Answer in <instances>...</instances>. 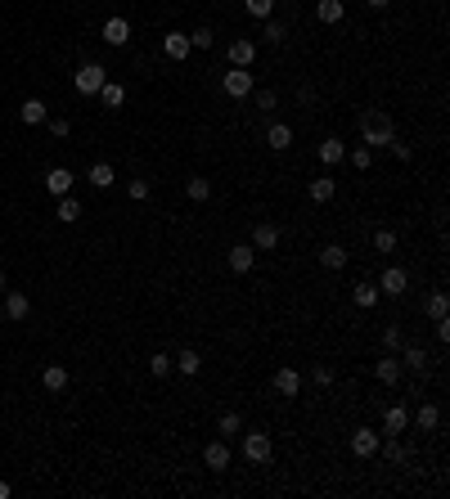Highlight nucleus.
Wrapping results in <instances>:
<instances>
[{"label":"nucleus","instance_id":"f03ea898","mask_svg":"<svg viewBox=\"0 0 450 499\" xmlns=\"http://www.w3.org/2000/svg\"><path fill=\"white\" fill-rule=\"evenodd\" d=\"M104 81H109V68H104V63H81V68H77V76H72L77 95H99Z\"/></svg>","mask_w":450,"mask_h":499},{"label":"nucleus","instance_id":"dca6fc26","mask_svg":"<svg viewBox=\"0 0 450 499\" xmlns=\"http://www.w3.org/2000/svg\"><path fill=\"white\" fill-rule=\"evenodd\" d=\"M18 117H23V126H45V117H50V108H45V99H23V108H18Z\"/></svg>","mask_w":450,"mask_h":499},{"label":"nucleus","instance_id":"f257e3e1","mask_svg":"<svg viewBox=\"0 0 450 499\" xmlns=\"http://www.w3.org/2000/svg\"><path fill=\"white\" fill-rule=\"evenodd\" d=\"M396 140V126H392L387 108H365L360 113V144L365 149H387Z\"/></svg>","mask_w":450,"mask_h":499},{"label":"nucleus","instance_id":"37998d69","mask_svg":"<svg viewBox=\"0 0 450 499\" xmlns=\"http://www.w3.org/2000/svg\"><path fill=\"white\" fill-rule=\"evenodd\" d=\"M45 126H50V136H59V140L72 136V122L68 117H45Z\"/></svg>","mask_w":450,"mask_h":499},{"label":"nucleus","instance_id":"9d476101","mask_svg":"<svg viewBox=\"0 0 450 499\" xmlns=\"http://www.w3.org/2000/svg\"><path fill=\"white\" fill-rule=\"evenodd\" d=\"M225 261H230V270H234V275H248V270L257 265V247H252V243H234Z\"/></svg>","mask_w":450,"mask_h":499},{"label":"nucleus","instance_id":"ea45409f","mask_svg":"<svg viewBox=\"0 0 450 499\" xmlns=\"http://www.w3.org/2000/svg\"><path fill=\"white\" fill-rule=\"evenodd\" d=\"M127 194H131V203H149L153 185H149V180H131V185H127Z\"/></svg>","mask_w":450,"mask_h":499},{"label":"nucleus","instance_id":"aec40b11","mask_svg":"<svg viewBox=\"0 0 450 499\" xmlns=\"http://www.w3.org/2000/svg\"><path fill=\"white\" fill-rule=\"evenodd\" d=\"M104 41L109 45H127L131 41V23L127 18H109V23H104Z\"/></svg>","mask_w":450,"mask_h":499},{"label":"nucleus","instance_id":"2eb2a0df","mask_svg":"<svg viewBox=\"0 0 450 499\" xmlns=\"http://www.w3.org/2000/svg\"><path fill=\"white\" fill-rule=\"evenodd\" d=\"M401 373H405V369H401V360L383 351V360L374 364V378H378V382H387V387H396V382H401Z\"/></svg>","mask_w":450,"mask_h":499},{"label":"nucleus","instance_id":"c756f323","mask_svg":"<svg viewBox=\"0 0 450 499\" xmlns=\"http://www.w3.org/2000/svg\"><path fill=\"white\" fill-rule=\"evenodd\" d=\"M99 104H104V108H122V104H127V90H122L118 81H104V90H99Z\"/></svg>","mask_w":450,"mask_h":499},{"label":"nucleus","instance_id":"f704fd0d","mask_svg":"<svg viewBox=\"0 0 450 499\" xmlns=\"http://www.w3.org/2000/svg\"><path fill=\"white\" fill-rule=\"evenodd\" d=\"M378 450L387 455V464H410V455H405V445H401L396 436H387V441H378Z\"/></svg>","mask_w":450,"mask_h":499},{"label":"nucleus","instance_id":"4be33fe9","mask_svg":"<svg viewBox=\"0 0 450 499\" xmlns=\"http://www.w3.org/2000/svg\"><path fill=\"white\" fill-rule=\"evenodd\" d=\"M275 391H280V396H298L302 391V373L298 369H280L275 373Z\"/></svg>","mask_w":450,"mask_h":499},{"label":"nucleus","instance_id":"49530a36","mask_svg":"<svg viewBox=\"0 0 450 499\" xmlns=\"http://www.w3.org/2000/svg\"><path fill=\"white\" fill-rule=\"evenodd\" d=\"M275 104H280V99H275V90H257V108H262V113H271Z\"/></svg>","mask_w":450,"mask_h":499},{"label":"nucleus","instance_id":"a211bd4d","mask_svg":"<svg viewBox=\"0 0 450 499\" xmlns=\"http://www.w3.org/2000/svg\"><path fill=\"white\" fill-rule=\"evenodd\" d=\"M306 194H311V203H329V198L338 194V180L333 176H315L311 185H306Z\"/></svg>","mask_w":450,"mask_h":499},{"label":"nucleus","instance_id":"c85d7f7f","mask_svg":"<svg viewBox=\"0 0 450 499\" xmlns=\"http://www.w3.org/2000/svg\"><path fill=\"white\" fill-rule=\"evenodd\" d=\"M54 216H59L63 225H72V220H81V203H77L72 194H63V198H59V207H54Z\"/></svg>","mask_w":450,"mask_h":499},{"label":"nucleus","instance_id":"a19ab883","mask_svg":"<svg viewBox=\"0 0 450 499\" xmlns=\"http://www.w3.org/2000/svg\"><path fill=\"white\" fill-rule=\"evenodd\" d=\"M243 9H248L252 18H271V14H275V0H243Z\"/></svg>","mask_w":450,"mask_h":499},{"label":"nucleus","instance_id":"4c0bfd02","mask_svg":"<svg viewBox=\"0 0 450 499\" xmlns=\"http://www.w3.org/2000/svg\"><path fill=\"white\" fill-rule=\"evenodd\" d=\"M401 342H405V338H401V329H396V324H387V329H383V351H387V356H396Z\"/></svg>","mask_w":450,"mask_h":499},{"label":"nucleus","instance_id":"1a4fd4ad","mask_svg":"<svg viewBox=\"0 0 450 499\" xmlns=\"http://www.w3.org/2000/svg\"><path fill=\"white\" fill-rule=\"evenodd\" d=\"M189 50H194V45H189V32H171V36H162V54H167L171 63H185V59H189Z\"/></svg>","mask_w":450,"mask_h":499},{"label":"nucleus","instance_id":"ddd939ff","mask_svg":"<svg viewBox=\"0 0 450 499\" xmlns=\"http://www.w3.org/2000/svg\"><path fill=\"white\" fill-rule=\"evenodd\" d=\"M252 247H257V252H275V247H280V225L262 220V225L252 229Z\"/></svg>","mask_w":450,"mask_h":499},{"label":"nucleus","instance_id":"7ed1b4c3","mask_svg":"<svg viewBox=\"0 0 450 499\" xmlns=\"http://www.w3.org/2000/svg\"><path fill=\"white\" fill-rule=\"evenodd\" d=\"M275 455V441L266 436V432H243V459L248 464H271Z\"/></svg>","mask_w":450,"mask_h":499},{"label":"nucleus","instance_id":"8fccbe9b","mask_svg":"<svg viewBox=\"0 0 450 499\" xmlns=\"http://www.w3.org/2000/svg\"><path fill=\"white\" fill-rule=\"evenodd\" d=\"M0 499H9V482H0Z\"/></svg>","mask_w":450,"mask_h":499},{"label":"nucleus","instance_id":"5701e85b","mask_svg":"<svg viewBox=\"0 0 450 499\" xmlns=\"http://www.w3.org/2000/svg\"><path fill=\"white\" fill-rule=\"evenodd\" d=\"M342 14H347V9H342V0H315V18H320V23H342Z\"/></svg>","mask_w":450,"mask_h":499},{"label":"nucleus","instance_id":"39448f33","mask_svg":"<svg viewBox=\"0 0 450 499\" xmlns=\"http://www.w3.org/2000/svg\"><path fill=\"white\" fill-rule=\"evenodd\" d=\"M396 356H401V369H410V373H428V369H433V356H428L419 342H401Z\"/></svg>","mask_w":450,"mask_h":499},{"label":"nucleus","instance_id":"c03bdc74","mask_svg":"<svg viewBox=\"0 0 450 499\" xmlns=\"http://www.w3.org/2000/svg\"><path fill=\"white\" fill-rule=\"evenodd\" d=\"M374 247L378 252H396V234L392 229H374Z\"/></svg>","mask_w":450,"mask_h":499},{"label":"nucleus","instance_id":"72a5a7b5","mask_svg":"<svg viewBox=\"0 0 450 499\" xmlns=\"http://www.w3.org/2000/svg\"><path fill=\"white\" fill-rule=\"evenodd\" d=\"M185 194H189V203H207V198H212V185H207L203 176H189Z\"/></svg>","mask_w":450,"mask_h":499},{"label":"nucleus","instance_id":"6ab92c4d","mask_svg":"<svg viewBox=\"0 0 450 499\" xmlns=\"http://www.w3.org/2000/svg\"><path fill=\"white\" fill-rule=\"evenodd\" d=\"M86 180H90L95 189H113V185H118V171H113L109 162H95V167L86 171Z\"/></svg>","mask_w":450,"mask_h":499},{"label":"nucleus","instance_id":"f3484780","mask_svg":"<svg viewBox=\"0 0 450 499\" xmlns=\"http://www.w3.org/2000/svg\"><path fill=\"white\" fill-rule=\"evenodd\" d=\"M320 162H324V167H338V162H347V144H342L338 136L320 140Z\"/></svg>","mask_w":450,"mask_h":499},{"label":"nucleus","instance_id":"b1692460","mask_svg":"<svg viewBox=\"0 0 450 499\" xmlns=\"http://www.w3.org/2000/svg\"><path fill=\"white\" fill-rule=\"evenodd\" d=\"M216 432H221V441H234V436H243V418H239L234 409H225V414L216 418Z\"/></svg>","mask_w":450,"mask_h":499},{"label":"nucleus","instance_id":"4468645a","mask_svg":"<svg viewBox=\"0 0 450 499\" xmlns=\"http://www.w3.org/2000/svg\"><path fill=\"white\" fill-rule=\"evenodd\" d=\"M203 464L212 468V473H225V468H230V445H225V441H207Z\"/></svg>","mask_w":450,"mask_h":499},{"label":"nucleus","instance_id":"0eeeda50","mask_svg":"<svg viewBox=\"0 0 450 499\" xmlns=\"http://www.w3.org/2000/svg\"><path fill=\"white\" fill-rule=\"evenodd\" d=\"M378 432L374 427H356V432H351V455H356V459H374L378 455Z\"/></svg>","mask_w":450,"mask_h":499},{"label":"nucleus","instance_id":"6e6552de","mask_svg":"<svg viewBox=\"0 0 450 499\" xmlns=\"http://www.w3.org/2000/svg\"><path fill=\"white\" fill-rule=\"evenodd\" d=\"M230 68H252L257 63V41H248V36H239V41H230Z\"/></svg>","mask_w":450,"mask_h":499},{"label":"nucleus","instance_id":"412c9836","mask_svg":"<svg viewBox=\"0 0 450 499\" xmlns=\"http://www.w3.org/2000/svg\"><path fill=\"white\" fill-rule=\"evenodd\" d=\"M320 265L324 270H342V265H347V247L342 243H324L320 247Z\"/></svg>","mask_w":450,"mask_h":499},{"label":"nucleus","instance_id":"58836bf2","mask_svg":"<svg viewBox=\"0 0 450 499\" xmlns=\"http://www.w3.org/2000/svg\"><path fill=\"white\" fill-rule=\"evenodd\" d=\"M149 373H153V378H167V373H171V356H167V351L149 356Z\"/></svg>","mask_w":450,"mask_h":499},{"label":"nucleus","instance_id":"393cba45","mask_svg":"<svg viewBox=\"0 0 450 499\" xmlns=\"http://www.w3.org/2000/svg\"><path fill=\"white\" fill-rule=\"evenodd\" d=\"M415 423H419V432H437V427H442V409H437V405H419L415 409Z\"/></svg>","mask_w":450,"mask_h":499},{"label":"nucleus","instance_id":"7c9ffc66","mask_svg":"<svg viewBox=\"0 0 450 499\" xmlns=\"http://www.w3.org/2000/svg\"><path fill=\"white\" fill-rule=\"evenodd\" d=\"M41 382H45V391H63L68 387V369H63V364H50V369L41 373Z\"/></svg>","mask_w":450,"mask_h":499},{"label":"nucleus","instance_id":"de8ad7c7","mask_svg":"<svg viewBox=\"0 0 450 499\" xmlns=\"http://www.w3.org/2000/svg\"><path fill=\"white\" fill-rule=\"evenodd\" d=\"M392 153H396L401 162H410V158H415V149H410V144H401V140H392Z\"/></svg>","mask_w":450,"mask_h":499},{"label":"nucleus","instance_id":"09e8293b","mask_svg":"<svg viewBox=\"0 0 450 499\" xmlns=\"http://www.w3.org/2000/svg\"><path fill=\"white\" fill-rule=\"evenodd\" d=\"M365 5H369V9H387L392 0H365Z\"/></svg>","mask_w":450,"mask_h":499},{"label":"nucleus","instance_id":"3c124183","mask_svg":"<svg viewBox=\"0 0 450 499\" xmlns=\"http://www.w3.org/2000/svg\"><path fill=\"white\" fill-rule=\"evenodd\" d=\"M5 284H9V279H5V270H0V288H5Z\"/></svg>","mask_w":450,"mask_h":499},{"label":"nucleus","instance_id":"bb28decb","mask_svg":"<svg viewBox=\"0 0 450 499\" xmlns=\"http://www.w3.org/2000/svg\"><path fill=\"white\" fill-rule=\"evenodd\" d=\"M351 302H356L360 311H374V306H378V288L374 284H356V288H351Z\"/></svg>","mask_w":450,"mask_h":499},{"label":"nucleus","instance_id":"79ce46f5","mask_svg":"<svg viewBox=\"0 0 450 499\" xmlns=\"http://www.w3.org/2000/svg\"><path fill=\"white\" fill-rule=\"evenodd\" d=\"M189 45H194V50H212V27H194V32H189Z\"/></svg>","mask_w":450,"mask_h":499},{"label":"nucleus","instance_id":"2f4dec72","mask_svg":"<svg viewBox=\"0 0 450 499\" xmlns=\"http://www.w3.org/2000/svg\"><path fill=\"white\" fill-rule=\"evenodd\" d=\"M428 320H450V297L446 293H433V297H428Z\"/></svg>","mask_w":450,"mask_h":499},{"label":"nucleus","instance_id":"cd10ccee","mask_svg":"<svg viewBox=\"0 0 450 499\" xmlns=\"http://www.w3.org/2000/svg\"><path fill=\"white\" fill-rule=\"evenodd\" d=\"M27 311H32V302H27L23 293H9L5 297V320H27Z\"/></svg>","mask_w":450,"mask_h":499},{"label":"nucleus","instance_id":"20e7f679","mask_svg":"<svg viewBox=\"0 0 450 499\" xmlns=\"http://www.w3.org/2000/svg\"><path fill=\"white\" fill-rule=\"evenodd\" d=\"M221 90L230 95V99H248V95L257 90V81H252V72H248V68H230L221 76Z\"/></svg>","mask_w":450,"mask_h":499},{"label":"nucleus","instance_id":"9b49d317","mask_svg":"<svg viewBox=\"0 0 450 499\" xmlns=\"http://www.w3.org/2000/svg\"><path fill=\"white\" fill-rule=\"evenodd\" d=\"M72 171L68 167H50V171H45V189H50V194L54 198H63V194H72Z\"/></svg>","mask_w":450,"mask_h":499},{"label":"nucleus","instance_id":"f8f14e48","mask_svg":"<svg viewBox=\"0 0 450 499\" xmlns=\"http://www.w3.org/2000/svg\"><path fill=\"white\" fill-rule=\"evenodd\" d=\"M405 427H410V409L405 405H387L383 409V432H387V436H401Z\"/></svg>","mask_w":450,"mask_h":499},{"label":"nucleus","instance_id":"473e14b6","mask_svg":"<svg viewBox=\"0 0 450 499\" xmlns=\"http://www.w3.org/2000/svg\"><path fill=\"white\" fill-rule=\"evenodd\" d=\"M176 369H180V373H189V378H194V373L203 369V356H198L194 347H185V351H180V356H176Z\"/></svg>","mask_w":450,"mask_h":499},{"label":"nucleus","instance_id":"c9c22d12","mask_svg":"<svg viewBox=\"0 0 450 499\" xmlns=\"http://www.w3.org/2000/svg\"><path fill=\"white\" fill-rule=\"evenodd\" d=\"M262 36H266L271 45H284V41H289V27L275 23V18H262Z\"/></svg>","mask_w":450,"mask_h":499},{"label":"nucleus","instance_id":"a18cd8bd","mask_svg":"<svg viewBox=\"0 0 450 499\" xmlns=\"http://www.w3.org/2000/svg\"><path fill=\"white\" fill-rule=\"evenodd\" d=\"M311 378H315V387H333V369H329V364H315Z\"/></svg>","mask_w":450,"mask_h":499},{"label":"nucleus","instance_id":"423d86ee","mask_svg":"<svg viewBox=\"0 0 450 499\" xmlns=\"http://www.w3.org/2000/svg\"><path fill=\"white\" fill-rule=\"evenodd\" d=\"M378 297H401V293H405V288H410V275L405 270H401V265H387V270H383L378 275Z\"/></svg>","mask_w":450,"mask_h":499},{"label":"nucleus","instance_id":"e433bc0d","mask_svg":"<svg viewBox=\"0 0 450 499\" xmlns=\"http://www.w3.org/2000/svg\"><path fill=\"white\" fill-rule=\"evenodd\" d=\"M347 158H351V167H356V171H369V167H374V149H365V144L347 149Z\"/></svg>","mask_w":450,"mask_h":499},{"label":"nucleus","instance_id":"a878e982","mask_svg":"<svg viewBox=\"0 0 450 499\" xmlns=\"http://www.w3.org/2000/svg\"><path fill=\"white\" fill-rule=\"evenodd\" d=\"M266 144L284 153V149L293 144V126H284V122H271V131H266Z\"/></svg>","mask_w":450,"mask_h":499}]
</instances>
